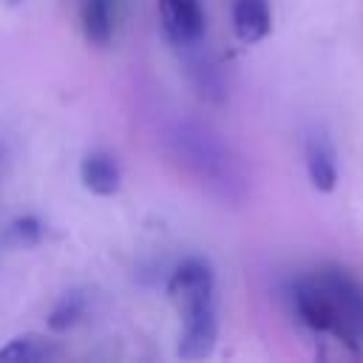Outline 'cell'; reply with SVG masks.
Returning <instances> with one entry per match:
<instances>
[{
    "mask_svg": "<svg viewBox=\"0 0 363 363\" xmlns=\"http://www.w3.org/2000/svg\"><path fill=\"white\" fill-rule=\"evenodd\" d=\"M184 326H182V337H179V349L176 354L182 360H201L216 349L218 340V318H216V306L204 303L196 306L190 312L182 315Z\"/></svg>",
    "mask_w": 363,
    "mask_h": 363,
    "instance_id": "obj_3",
    "label": "cell"
},
{
    "mask_svg": "<svg viewBox=\"0 0 363 363\" xmlns=\"http://www.w3.org/2000/svg\"><path fill=\"white\" fill-rule=\"evenodd\" d=\"M162 28L176 45H196L204 37V11L199 0H159Z\"/></svg>",
    "mask_w": 363,
    "mask_h": 363,
    "instance_id": "obj_4",
    "label": "cell"
},
{
    "mask_svg": "<svg viewBox=\"0 0 363 363\" xmlns=\"http://www.w3.org/2000/svg\"><path fill=\"white\" fill-rule=\"evenodd\" d=\"M213 292H216V272L210 267L207 258H187L182 261L170 278H167V298L176 303L179 315L213 303Z\"/></svg>",
    "mask_w": 363,
    "mask_h": 363,
    "instance_id": "obj_2",
    "label": "cell"
},
{
    "mask_svg": "<svg viewBox=\"0 0 363 363\" xmlns=\"http://www.w3.org/2000/svg\"><path fill=\"white\" fill-rule=\"evenodd\" d=\"M85 306H88V298H85L79 289L65 292V295L54 303V309L48 312V318H45L48 332L62 335V332H68L71 326H77V323H79V318L85 315Z\"/></svg>",
    "mask_w": 363,
    "mask_h": 363,
    "instance_id": "obj_10",
    "label": "cell"
},
{
    "mask_svg": "<svg viewBox=\"0 0 363 363\" xmlns=\"http://www.w3.org/2000/svg\"><path fill=\"white\" fill-rule=\"evenodd\" d=\"M298 318L320 335H332L363 357V284L340 269L320 267L292 286Z\"/></svg>",
    "mask_w": 363,
    "mask_h": 363,
    "instance_id": "obj_1",
    "label": "cell"
},
{
    "mask_svg": "<svg viewBox=\"0 0 363 363\" xmlns=\"http://www.w3.org/2000/svg\"><path fill=\"white\" fill-rule=\"evenodd\" d=\"M0 156H3V150H0Z\"/></svg>",
    "mask_w": 363,
    "mask_h": 363,
    "instance_id": "obj_12",
    "label": "cell"
},
{
    "mask_svg": "<svg viewBox=\"0 0 363 363\" xmlns=\"http://www.w3.org/2000/svg\"><path fill=\"white\" fill-rule=\"evenodd\" d=\"M79 182L94 196H113L122 187V173L111 153L96 150L79 162Z\"/></svg>",
    "mask_w": 363,
    "mask_h": 363,
    "instance_id": "obj_6",
    "label": "cell"
},
{
    "mask_svg": "<svg viewBox=\"0 0 363 363\" xmlns=\"http://www.w3.org/2000/svg\"><path fill=\"white\" fill-rule=\"evenodd\" d=\"M306 173L315 190L332 193L337 184V164H335V147L326 133L306 136Z\"/></svg>",
    "mask_w": 363,
    "mask_h": 363,
    "instance_id": "obj_5",
    "label": "cell"
},
{
    "mask_svg": "<svg viewBox=\"0 0 363 363\" xmlns=\"http://www.w3.org/2000/svg\"><path fill=\"white\" fill-rule=\"evenodd\" d=\"M82 34L91 45H108L113 37V0H82Z\"/></svg>",
    "mask_w": 363,
    "mask_h": 363,
    "instance_id": "obj_9",
    "label": "cell"
},
{
    "mask_svg": "<svg viewBox=\"0 0 363 363\" xmlns=\"http://www.w3.org/2000/svg\"><path fill=\"white\" fill-rule=\"evenodd\" d=\"M43 233H45L43 221H40L37 216H31V213L17 216V218L9 224V235H11V241H14L17 247H37V244L43 241Z\"/></svg>",
    "mask_w": 363,
    "mask_h": 363,
    "instance_id": "obj_11",
    "label": "cell"
},
{
    "mask_svg": "<svg viewBox=\"0 0 363 363\" xmlns=\"http://www.w3.org/2000/svg\"><path fill=\"white\" fill-rule=\"evenodd\" d=\"M62 354V346L43 335H20L0 346V363H48L60 360Z\"/></svg>",
    "mask_w": 363,
    "mask_h": 363,
    "instance_id": "obj_8",
    "label": "cell"
},
{
    "mask_svg": "<svg viewBox=\"0 0 363 363\" xmlns=\"http://www.w3.org/2000/svg\"><path fill=\"white\" fill-rule=\"evenodd\" d=\"M269 0H233V31L241 43H258L269 34Z\"/></svg>",
    "mask_w": 363,
    "mask_h": 363,
    "instance_id": "obj_7",
    "label": "cell"
}]
</instances>
